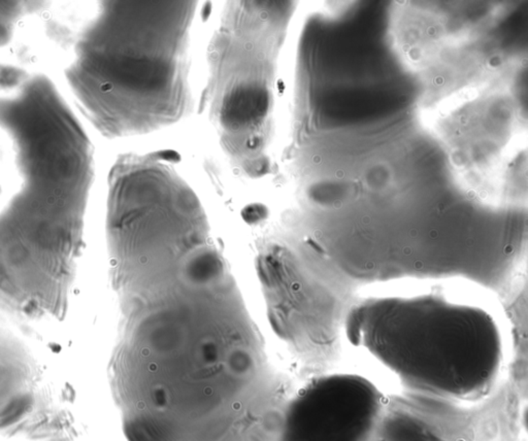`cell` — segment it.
<instances>
[{
    "label": "cell",
    "mask_w": 528,
    "mask_h": 441,
    "mask_svg": "<svg viewBox=\"0 0 528 441\" xmlns=\"http://www.w3.org/2000/svg\"><path fill=\"white\" fill-rule=\"evenodd\" d=\"M382 411V394L353 373L317 377L284 409L279 441H369Z\"/></svg>",
    "instance_id": "5"
},
{
    "label": "cell",
    "mask_w": 528,
    "mask_h": 441,
    "mask_svg": "<svg viewBox=\"0 0 528 441\" xmlns=\"http://www.w3.org/2000/svg\"><path fill=\"white\" fill-rule=\"evenodd\" d=\"M195 10L194 1L102 2L65 71L78 104L102 134L148 133L187 113Z\"/></svg>",
    "instance_id": "1"
},
{
    "label": "cell",
    "mask_w": 528,
    "mask_h": 441,
    "mask_svg": "<svg viewBox=\"0 0 528 441\" xmlns=\"http://www.w3.org/2000/svg\"><path fill=\"white\" fill-rule=\"evenodd\" d=\"M0 127L17 150L22 189L0 214V247L41 257L79 251L92 178V148L44 75L0 89Z\"/></svg>",
    "instance_id": "3"
},
{
    "label": "cell",
    "mask_w": 528,
    "mask_h": 441,
    "mask_svg": "<svg viewBox=\"0 0 528 441\" xmlns=\"http://www.w3.org/2000/svg\"><path fill=\"white\" fill-rule=\"evenodd\" d=\"M285 21L284 2H231L210 47V115L233 162L252 176L269 170L275 62Z\"/></svg>",
    "instance_id": "4"
},
{
    "label": "cell",
    "mask_w": 528,
    "mask_h": 441,
    "mask_svg": "<svg viewBox=\"0 0 528 441\" xmlns=\"http://www.w3.org/2000/svg\"><path fill=\"white\" fill-rule=\"evenodd\" d=\"M345 332L407 390L437 400H481L504 359L492 312L437 290L363 298L347 312Z\"/></svg>",
    "instance_id": "2"
},
{
    "label": "cell",
    "mask_w": 528,
    "mask_h": 441,
    "mask_svg": "<svg viewBox=\"0 0 528 441\" xmlns=\"http://www.w3.org/2000/svg\"><path fill=\"white\" fill-rule=\"evenodd\" d=\"M18 6L10 2H0V45L10 37L15 19L19 14Z\"/></svg>",
    "instance_id": "6"
}]
</instances>
